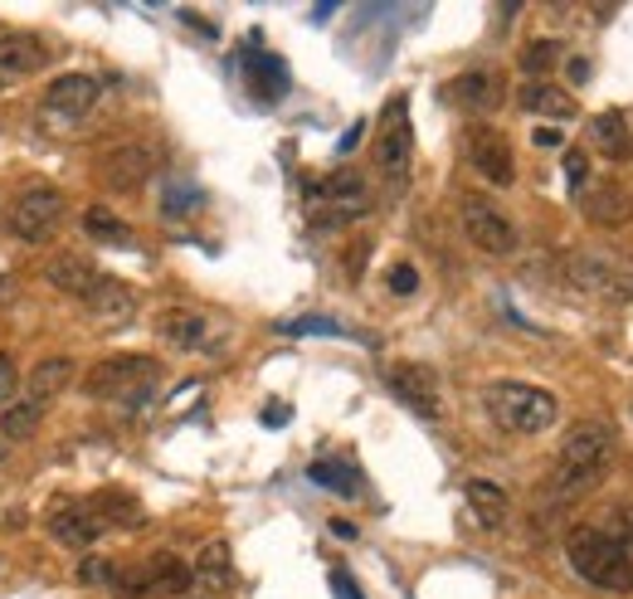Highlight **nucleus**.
<instances>
[{
  "label": "nucleus",
  "instance_id": "f257e3e1",
  "mask_svg": "<svg viewBox=\"0 0 633 599\" xmlns=\"http://www.w3.org/2000/svg\"><path fill=\"white\" fill-rule=\"evenodd\" d=\"M565 561L585 585L604 595H633V536H609L599 526L565 531Z\"/></svg>",
  "mask_w": 633,
  "mask_h": 599
},
{
  "label": "nucleus",
  "instance_id": "f03ea898",
  "mask_svg": "<svg viewBox=\"0 0 633 599\" xmlns=\"http://www.w3.org/2000/svg\"><path fill=\"white\" fill-rule=\"evenodd\" d=\"M614 454H619V444L604 424H580L575 434H565L556 468H551V478H546V492L551 497L595 492L599 482L609 478V468H614Z\"/></svg>",
  "mask_w": 633,
  "mask_h": 599
},
{
  "label": "nucleus",
  "instance_id": "7ed1b4c3",
  "mask_svg": "<svg viewBox=\"0 0 633 599\" xmlns=\"http://www.w3.org/2000/svg\"><path fill=\"white\" fill-rule=\"evenodd\" d=\"M482 404H488L492 424L507 429V434H546V429H556L560 420V400L551 390H536V386H522V380H492L488 390H482Z\"/></svg>",
  "mask_w": 633,
  "mask_h": 599
},
{
  "label": "nucleus",
  "instance_id": "20e7f679",
  "mask_svg": "<svg viewBox=\"0 0 633 599\" xmlns=\"http://www.w3.org/2000/svg\"><path fill=\"white\" fill-rule=\"evenodd\" d=\"M570 274V288L585 292V298L604 302V308H624L633 298V254H619V248H580V254L565 264Z\"/></svg>",
  "mask_w": 633,
  "mask_h": 599
},
{
  "label": "nucleus",
  "instance_id": "39448f33",
  "mask_svg": "<svg viewBox=\"0 0 633 599\" xmlns=\"http://www.w3.org/2000/svg\"><path fill=\"white\" fill-rule=\"evenodd\" d=\"M156 380H162V360L156 356H108L88 370L84 390L93 395V400L142 404V400H152Z\"/></svg>",
  "mask_w": 633,
  "mask_h": 599
},
{
  "label": "nucleus",
  "instance_id": "423d86ee",
  "mask_svg": "<svg viewBox=\"0 0 633 599\" xmlns=\"http://www.w3.org/2000/svg\"><path fill=\"white\" fill-rule=\"evenodd\" d=\"M59 224H64V196L54 186H44V180L25 186L5 210V230H10V240H20V244L54 240Z\"/></svg>",
  "mask_w": 633,
  "mask_h": 599
},
{
  "label": "nucleus",
  "instance_id": "0eeeda50",
  "mask_svg": "<svg viewBox=\"0 0 633 599\" xmlns=\"http://www.w3.org/2000/svg\"><path fill=\"white\" fill-rule=\"evenodd\" d=\"M410 162H414L410 98L395 93L386 103V112H380V127H376V166L390 186H404V180H410Z\"/></svg>",
  "mask_w": 633,
  "mask_h": 599
},
{
  "label": "nucleus",
  "instance_id": "6e6552de",
  "mask_svg": "<svg viewBox=\"0 0 633 599\" xmlns=\"http://www.w3.org/2000/svg\"><path fill=\"white\" fill-rule=\"evenodd\" d=\"M312 210H316V230H332V224H346V220H360L370 210V190H366V176L356 171H336L326 176L322 186L308 190Z\"/></svg>",
  "mask_w": 633,
  "mask_h": 599
},
{
  "label": "nucleus",
  "instance_id": "1a4fd4ad",
  "mask_svg": "<svg viewBox=\"0 0 633 599\" xmlns=\"http://www.w3.org/2000/svg\"><path fill=\"white\" fill-rule=\"evenodd\" d=\"M458 224H463V234H468L473 244L482 248V254H512L517 248V224H512V214H502L492 206L488 196H463L458 200Z\"/></svg>",
  "mask_w": 633,
  "mask_h": 599
},
{
  "label": "nucleus",
  "instance_id": "9d476101",
  "mask_svg": "<svg viewBox=\"0 0 633 599\" xmlns=\"http://www.w3.org/2000/svg\"><path fill=\"white\" fill-rule=\"evenodd\" d=\"M386 380H390V395L404 410H414L429 424L444 420V390H438V376L429 366H420V360H395L386 370Z\"/></svg>",
  "mask_w": 633,
  "mask_h": 599
},
{
  "label": "nucleus",
  "instance_id": "9b49d317",
  "mask_svg": "<svg viewBox=\"0 0 633 599\" xmlns=\"http://www.w3.org/2000/svg\"><path fill=\"white\" fill-rule=\"evenodd\" d=\"M444 98L454 103L458 112H473V118H482V112H497L502 108V98H507V84H502V74L497 69H463L458 78H448L444 84Z\"/></svg>",
  "mask_w": 633,
  "mask_h": 599
},
{
  "label": "nucleus",
  "instance_id": "f8f14e48",
  "mask_svg": "<svg viewBox=\"0 0 633 599\" xmlns=\"http://www.w3.org/2000/svg\"><path fill=\"white\" fill-rule=\"evenodd\" d=\"M468 166L497 190L517 180L512 146H507V137H502V132H492V127H468Z\"/></svg>",
  "mask_w": 633,
  "mask_h": 599
},
{
  "label": "nucleus",
  "instance_id": "ddd939ff",
  "mask_svg": "<svg viewBox=\"0 0 633 599\" xmlns=\"http://www.w3.org/2000/svg\"><path fill=\"white\" fill-rule=\"evenodd\" d=\"M44 531H49L59 546L88 551V546H98V536H103L108 526L88 502H59V507H49V517H44Z\"/></svg>",
  "mask_w": 633,
  "mask_h": 599
},
{
  "label": "nucleus",
  "instance_id": "4468645a",
  "mask_svg": "<svg viewBox=\"0 0 633 599\" xmlns=\"http://www.w3.org/2000/svg\"><path fill=\"white\" fill-rule=\"evenodd\" d=\"M156 166H162V152H156L152 142H122L112 146L103 156V176L112 190H137L146 180L156 176Z\"/></svg>",
  "mask_w": 633,
  "mask_h": 599
},
{
  "label": "nucleus",
  "instance_id": "2eb2a0df",
  "mask_svg": "<svg viewBox=\"0 0 633 599\" xmlns=\"http://www.w3.org/2000/svg\"><path fill=\"white\" fill-rule=\"evenodd\" d=\"M580 214L595 224V230H624L633 220L629 186H619V180H590V186L580 190Z\"/></svg>",
  "mask_w": 633,
  "mask_h": 599
},
{
  "label": "nucleus",
  "instance_id": "dca6fc26",
  "mask_svg": "<svg viewBox=\"0 0 633 599\" xmlns=\"http://www.w3.org/2000/svg\"><path fill=\"white\" fill-rule=\"evenodd\" d=\"M98 98H103V84H98L93 74H59L49 88H44V108L59 112V118H88V112L98 108Z\"/></svg>",
  "mask_w": 633,
  "mask_h": 599
},
{
  "label": "nucleus",
  "instance_id": "f3484780",
  "mask_svg": "<svg viewBox=\"0 0 633 599\" xmlns=\"http://www.w3.org/2000/svg\"><path fill=\"white\" fill-rule=\"evenodd\" d=\"M156 336L171 342L176 352H206L210 346V318L196 308H171L156 318Z\"/></svg>",
  "mask_w": 633,
  "mask_h": 599
},
{
  "label": "nucleus",
  "instance_id": "a211bd4d",
  "mask_svg": "<svg viewBox=\"0 0 633 599\" xmlns=\"http://www.w3.org/2000/svg\"><path fill=\"white\" fill-rule=\"evenodd\" d=\"M74 376H78V366H74L69 356H44L40 366L30 370L25 380H20V386H25V400H30V404H40V410H44V404H54L64 390L74 386Z\"/></svg>",
  "mask_w": 633,
  "mask_h": 599
},
{
  "label": "nucleus",
  "instance_id": "6ab92c4d",
  "mask_svg": "<svg viewBox=\"0 0 633 599\" xmlns=\"http://www.w3.org/2000/svg\"><path fill=\"white\" fill-rule=\"evenodd\" d=\"M84 308H88V318H93V322H127L132 318V312H137V292H132L127 288V282H118V278H98V288L93 292H88V298H84Z\"/></svg>",
  "mask_w": 633,
  "mask_h": 599
},
{
  "label": "nucleus",
  "instance_id": "aec40b11",
  "mask_svg": "<svg viewBox=\"0 0 633 599\" xmlns=\"http://www.w3.org/2000/svg\"><path fill=\"white\" fill-rule=\"evenodd\" d=\"M590 146L604 162H629L633 156V127L624 112H595L590 118Z\"/></svg>",
  "mask_w": 633,
  "mask_h": 599
},
{
  "label": "nucleus",
  "instance_id": "412c9836",
  "mask_svg": "<svg viewBox=\"0 0 633 599\" xmlns=\"http://www.w3.org/2000/svg\"><path fill=\"white\" fill-rule=\"evenodd\" d=\"M44 278H49L59 292H69V298L84 302L88 292L98 288V278H103V274H98V268L88 264V258H78V254H59V258H49V264H44Z\"/></svg>",
  "mask_w": 633,
  "mask_h": 599
},
{
  "label": "nucleus",
  "instance_id": "4be33fe9",
  "mask_svg": "<svg viewBox=\"0 0 633 599\" xmlns=\"http://www.w3.org/2000/svg\"><path fill=\"white\" fill-rule=\"evenodd\" d=\"M463 502H468V512L478 517V526H488V531L507 526V517H512V497L488 478H473L468 488H463Z\"/></svg>",
  "mask_w": 633,
  "mask_h": 599
},
{
  "label": "nucleus",
  "instance_id": "5701e85b",
  "mask_svg": "<svg viewBox=\"0 0 633 599\" xmlns=\"http://www.w3.org/2000/svg\"><path fill=\"white\" fill-rule=\"evenodd\" d=\"M44 64V44L30 40V35H10L0 40V93H5L15 78H25L30 69H40Z\"/></svg>",
  "mask_w": 633,
  "mask_h": 599
},
{
  "label": "nucleus",
  "instance_id": "b1692460",
  "mask_svg": "<svg viewBox=\"0 0 633 599\" xmlns=\"http://www.w3.org/2000/svg\"><path fill=\"white\" fill-rule=\"evenodd\" d=\"M517 103H522L526 112H536V118H551V122H570L575 112V98L565 93V88H556V84H546V78H541V84H522V93H517Z\"/></svg>",
  "mask_w": 633,
  "mask_h": 599
},
{
  "label": "nucleus",
  "instance_id": "393cba45",
  "mask_svg": "<svg viewBox=\"0 0 633 599\" xmlns=\"http://www.w3.org/2000/svg\"><path fill=\"white\" fill-rule=\"evenodd\" d=\"M196 590H210V595H224L234 585V565H230V546L224 541H206L196 556Z\"/></svg>",
  "mask_w": 633,
  "mask_h": 599
},
{
  "label": "nucleus",
  "instance_id": "a878e982",
  "mask_svg": "<svg viewBox=\"0 0 633 599\" xmlns=\"http://www.w3.org/2000/svg\"><path fill=\"white\" fill-rule=\"evenodd\" d=\"M146 575H152V585L162 590V599H180V595H190L196 590V570H190L180 556H171V551H162V556H152L142 565Z\"/></svg>",
  "mask_w": 633,
  "mask_h": 599
},
{
  "label": "nucleus",
  "instance_id": "bb28decb",
  "mask_svg": "<svg viewBox=\"0 0 633 599\" xmlns=\"http://www.w3.org/2000/svg\"><path fill=\"white\" fill-rule=\"evenodd\" d=\"M84 234H88L93 244H108V248H127V244H132V230H127V224H122L108 206H88V210H84Z\"/></svg>",
  "mask_w": 633,
  "mask_h": 599
},
{
  "label": "nucleus",
  "instance_id": "cd10ccee",
  "mask_svg": "<svg viewBox=\"0 0 633 599\" xmlns=\"http://www.w3.org/2000/svg\"><path fill=\"white\" fill-rule=\"evenodd\" d=\"M88 507L103 517V526H137L142 522V502L132 492H118V488L93 492V502H88Z\"/></svg>",
  "mask_w": 633,
  "mask_h": 599
},
{
  "label": "nucleus",
  "instance_id": "c85d7f7f",
  "mask_svg": "<svg viewBox=\"0 0 633 599\" xmlns=\"http://www.w3.org/2000/svg\"><path fill=\"white\" fill-rule=\"evenodd\" d=\"M40 404H30V400H15V404H5V414H0V439L5 444H20V439H30L40 429Z\"/></svg>",
  "mask_w": 633,
  "mask_h": 599
},
{
  "label": "nucleus",
  "instance_id": "c756f323",
  "mask_svg": "<svg viewBox=\"0 0 633 599\" xmlns=\"http://www.w3.org/2000/svg\"><path fill=\"white\" fill-rule=\"evenodd\" d=\"M560 59H565L560 40H531L526 49H522V74H526V84H541V78L551 74V64H560Z\"/></svg>",
  "mask_w": 633,
  "mask_h": 599
},
{
  "label": "nucleus",
  "instance_id": "7c9ffc66",
  "mask_svg": "<svg viewBox=\"0 0 633 599\" xmlns=\"http://www.w3.org/2000/svg\"><path fill=\"white\" fill-rule=\"evenodd\" d=\"M312 482L332 488L336 497H356L360 492V473L352 463H312Z\"/></svg>",
  "mask_w": 633,
  "mask_h": 599
},
{
  "label": "nucleus",
  "instance_id": "2f4dec72",
  "mask_svg": "<svg viewBox=\"0 0 633 599\" xmlns=\"http://www.w3.org/2000/svg\"><path fill=\"white\" fill-rule=\"evenodd\" d=\"M254 93L258 98H282V93H288V69H282V59H274V54L254 59Z\"/></svg>",
  "mask_w": 633,
  "mask_h": 599
},
{
  "label": "nucleus",
  "instance_id": "473e14b6",
  "mask_svg": "<svg viewBox=\"0 0 633 599\" xmlns=\"http://www.w3.org/2000/svg\"><path fill=\"white\" fill-rule=\"evenodd\" d=\"M112 595H118V599H162V590L152 585V575H146V570L118 575V580H112Z\"/></svg>",
  "mask_w": 633,
  "mask_h": 599
},
{
  "label": "nucleus",
  "instance_id": "72a5a7b5",
  "mask_svg": "<svg viewBox=\"0 0 633 599\" xmlns=\"http://www.w3.org/2000/svg\"><path fill=\"white\" fill-rule=\"evenodd\" d=\"M118 580V565H112L108 556H84V565H78V585H93V590H103V585Z\"/></svg>",
  "mask_w": 633,
  "mask_h": 599
},
{
  "label": "nucleus",
  "instance_id": "f704fd0d",
  "mask_svg": "<svg viewBox=\"0 0 633 599\" xmlns=\"http://www.w3.org/2000/svg\"><path fill=\"white\" fill-rule=\"evenodd\" d=\"M282 332L288 336H336L342 326H336L332 318H298V322H282Z\"/></svg>",
  "mask_w": 633,
  "mask_h": 599
},
{
  "label": "nucleus",
  "instance_id": "c9c22d12",
  "mask_svg": "<svg viewBox=\"0 0 633 599\" xmlns=\"http://www.w3.org/2000/svg\"><path fill=\"white\" fill-rule=\"evenodd\" d=\"M565 176H570V190L590 186V162H585V152H565Z\"/></svg>",
  "mask_w": 633,
  "mask_h": 599
},
{
  "label": "nucleus",
  "instance_id": "e433bc0d",
  "mask_svg": "<svg viewBox=\"0 0 633 599\" xmlns=\"http://www.w3.org/2000/svg\"><path fill=\"white\" fill-rule=\"evenodd\" d=\"M420 288V274H414V264H395L390 268V292L395 298H404V292Z\"/></svg>",
  "mask_w": 633,
  "mask_h": 599
},
{
  "label": "nucleus",
  "instance_id": "4c0bfd02",
  "mask_svg": "<svg viewBox=\"0 0 633 599\" xmlns=\"http://www.w3.org/2000/svg\"><path fill=\"white\" fill-rule=\"evenodd\" d=\"M200 190L196 186H186V190H166V214H176V210H190V206H200Z\"/></svg>",
  "mask_w": 633,
  "mask_h": 599
},
{
  "label": "nucleus",
  "instance_id": "58836bf2",
  "mask_svg": "<svg viewBox=\"0 0 633 599\" xmlns=\"http://www.w3.org/2000/svg\"><path fill=\"white\" fill-rule=\"evenodd\" d=\"M15 386H20V376H15V360H10L5 352H0V404L15 395Z\"/></svg>",
  "mask_w": 633,
  "mask_h": 599
},
{
  "label": "nucleus",
  "instance_id": "ea45409f",
  "mask_svg": "<svg viewBox=\"0 0 633 599\" xmlns=\"http://www.w3.org/2000/svg\"><path fill=\"white\" fill-rule=\"evenodd\" d=\"M332 595H336V599H366V595L356 590V580H352L346 570H332Z\"/></svg>",
  "mask_w": 633,
  "mask_h": 599
},
{
  "label": "nucleus",
  "instance_id": "a19ab883",
  "mask_svg": "<svg viewBox=\"0 0 633 599\" xmlns=\"http://www.w3.org/2000/svg\"><path fill=\"white\" fill-rule=\"evenodd\" d=\"M360 137H366V122H352V127H346V137H342V146H336V152H342V156H346V152H356V142H360Z\"/></svg>",
  "mask_w": 633,
  "mask_h": 599
},
{
  "label": "nucleus",
  "instance_id": "79ce46f5",
  "mask_svg": "<svg viewBox=\"0 0 633 599\" xmlns=\"http://www.w3.org/2000/svg\"><path fill=\"white\" fill-rule=\"evenodd\" d=\"M565 74H570L575 84H585V78H590V59H565Z\"/></svg>",
  "mask_w": 633,
  "mask_h": 599
},
{
  "label": "nucleus",
  "instance_id": "37998d69",
  "mask_svg": "<svg viewBox=\"0 0 633 599\" xmlns=\"http://www.w3.org/2000/svg\"><path fill=\"white\" fill-rule=\"evenodd\" d=\"M332 536H342V541H356V526H352V522H342V517H336V522H332Z\"/></svg>",
  "mask_w": 633,
  "mask_h": 599
},
{
  "label": "nucleus",
  "instance_id": "c03bdc74",
  "mask_svg": "<svg viewBox=\"0 0 633 599\" xmlns=\"http://www.w3.org/2000/svg\"><path fill=\"white\" fill-rule=\"evenodd\" d=\"M0 40H10V30H5V25H0Z\"/></svg>",
  "mask_w": 633,
  "mask_h": 599
},
{
  "label": "nucleus",
  "instance_id": "a18cd8bd",
  "mask_svg": "<svg viewBox=\"0 0 633 599\" xmlns=\"http://www.w3.org/2000/svg\"><path fill=\"white\" fill-rule=\"evenodd\" d=\"M0 458H5V439H0Z\"/></svg>",
  "mask_w": 633,
  "mask_h": 599
}]
</instances>
